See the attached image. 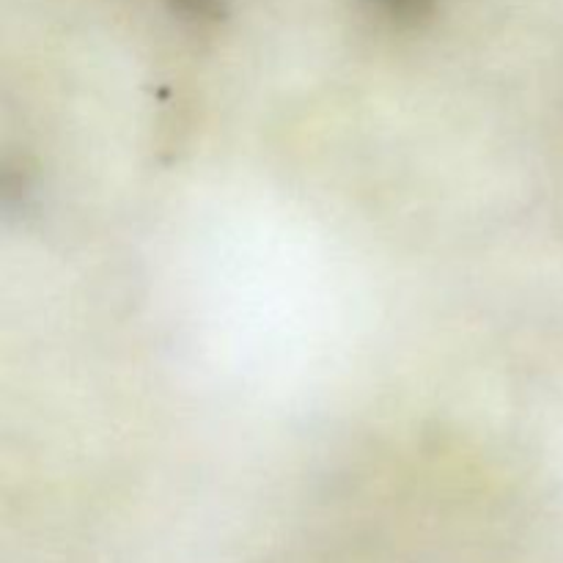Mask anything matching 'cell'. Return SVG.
<instances>
[{"label":"cell","instance_id":"1","mask_svg":"<svg viewBox=\"0 0 563 563\" xmlns=\"http://www.w3.org/2000/svg\"><path fill=\"white\" fill-rule=\"evenodd\" d=\"M379 3L388 11H394V14H416L423 5V0H379Z\"/></svg>","mask_w":563,"mask_h":563}]
</instances>
